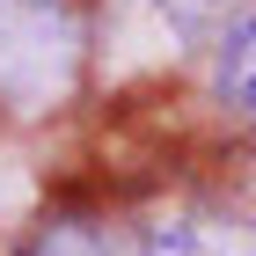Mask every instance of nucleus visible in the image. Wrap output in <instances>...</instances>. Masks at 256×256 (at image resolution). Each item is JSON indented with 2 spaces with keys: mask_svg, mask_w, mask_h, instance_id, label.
I'll return each instance as SVG.
<instances>
[{
  "mask_svg": "<svg viewBox=\"0 0 256 256\" xmlns=\"http://www.w3.org/2000/svg\"><path fill=\"white\" fill-rule=\"evenodd\" d=\"M212 80H220V96L234 102V110H249L256 118V15H242L227 37H220V66H212Z\"/></svg>",
  "mask_w": 256,
  "mask_h": 256,
  "instance_id": "3",
  "label": "nucleus"
},
{
  "mask_svg": "<svg viewBox=\"0 0 256 256\" xmlns=\"http://www.w3.org/2000/svg\"><path fill=\"white\" fill-rule=\"evenodd\" d=\"M80 59V22L66 0H0V102L8 110H44L66 96Z\"/></svg>",
  "mask_w": 256,
  "mask_h": 256,
  "instance_id": "1",
  "label": "nucleus"
},
{
  "mask_svg": "<svg viewBox=\"0 0 256 256\" xmlns=\"http://www.w3.org/2000/svg\"><path fill=\"white\" fill-rule=\"evenodd\" d=\"M139 256H256V227L227 212H161L139 227Z\"/></svg>",
  "mask_w": 256,
  "mask_h": 256,
  "instance_id": "2",
  "label": "nucleus"
}]
</instances>
